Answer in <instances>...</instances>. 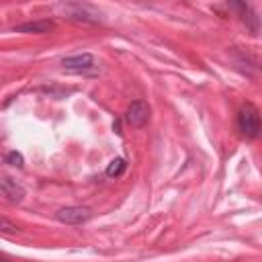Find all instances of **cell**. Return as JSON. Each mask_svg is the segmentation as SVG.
Listing matches in <instances>:
<instances>
[{
  "instance_id": "cell-6",
  "label": "cell",
  "mask_w": 262,
  "mask_h": 262,
  "mask_svg": "<svg viewBox=\"0 0 262 262\" xmlns=\"http://www.w3.org/2000/svg\"><path fill=\"white\" fill-rule=\"evenodd\" d=\"M0 190H2V196L8 201V203H20L23 196H25V188L20 184H16V180H12L10 176H2L0 180Z\"/></svg>"
},
{
  "instance_id": "cell-5",
  "label": "cell",
  "mask_w": 262,
  "mask_h": 262,
  "mask_svg": "<svg viewBox=\"0 0 262 262\" xmlns=\"http://www.w3.org/2000/svg\"><path fill=\"white\" fill-rule=\"evenodd\" d=\"M229 8L237 10V14H239L242 23L250 29V33H252V35H256V33H258V29H260V18H258V16H256V12L252 10V6L244 4V2H229Z\"/></svg>"
},
{
  "instance_id": "cell-7",
  "label": "cell",
  "mask_w": 262,
  "mask_h": 262,
  "mask_svg": "<svg viewBox=\"0 0 262 262\" xmlns=\"http://www.w3.org/2000/svg\"><path fill=\"white\" fill-rule=\"evenodd\" d=\"M55 29V23L49 20V18H43V20H29V23H23V25H16L14 31L16 33H35V35H41V33H49Z\"/></svg>"
},
{
  "instance_id": "cell-9",
  "label": "cell",
  "mask_w": 262,
  "mask_h": 262,
  "mask_svg": "<svg viewBox=\"0 0 262 262\" xmlns=\"http://www.w3.org/2000/svg\"><path fill=\"white\" fill-rule=\"evenodd\" d=\"M125 170H127L125 158H115V160L106 166V176H108V178H117V176H121Z\"/></svg>"
},
{
  "instance_id": "cell-10",
  "label": "cell",
  "mask_w": 262,
  "mask_h": 262,
  "mask_svg": "<svg viewBox=\"0 0 262 262\" xmlns=\"http://www.w3.org/2000/svg\"><path fill=\"white\" fill-rule=\"evenodd\" d=\"M4 162H6L8 166H14V168H23V166H25V158H23V154H20V151H16V149L6 151Z\"/></svg>"
},
{
  "instance_id": "cell-4",
  "label": "cell",
  "mask_w": 262,
  "mask_h": 262,
  "mask_svg": "<svg viewBox=\"0 0 262 262\" xmlns=\"http://www.w3.org/2000/svg\"><path fill=\"white\" fill-rule=\"evenodd\" d=\"M125 121L131 127H143L149 121V104L145 100H133L125 111Z\"/></svg>"
},
{
  "instance_id": "cell-8",
  "label": "cell",
  "mask_w": 262,
  "mask_h": 262,
  "mask_svg": "<svg viewBox=\"0 0 262 262\" xmlns=\"http://www.w3.org/2000/svg\"><path fill=\"white\" fill-rule=\"evenodd\" d=\"M66 10L72 14L70 18H74V20H84V23H98V16H96V12H88V6H82V4H70V6H66Z\"/></svg>"
},
{
  "instance_id": "cell-11",
  "label": "cell",
  "mask_w": 262,
  "mask_h": 262,
  "mask_svg": "<svg viewBox=\"0 0 262 262\" xmlns=\"http://www.w3.org/2000/svg\"><path fill=\"white\" fill-rule=\"evenodd\" d=\"M0 227H2V231H4V233H16V231H18V227H16V225H12V223H10L6 217L2 219Z\"/></svg>"
},
{
  "instance_id": "cell-3",
  "label": "cell",
  "mask_w": 262,
  "mask_h": 262,
  "mask_svg": "<svg viewBox=\"0 0 262 262\" xmlns=\"http://www.w3.org/2000/svg\"><path fill=\"white\" fill-rule=\"evenodd\" d=\"M57 221L68 223V225H80L86 223L92 217V209L90 207H82V205H72V207H63L57 211Z\"/></svg>"
},
{
  "instance_id": "cell-1",
  "label": "cell",
  "mask_w": 262,
  "mask_h": 262,
  "mask_svg": "<svg viewBox=\"0 0 262 262\" xmlns=\"http://www.w3.org/2000/svg\"><path fill=\"white\" fill-rule=\"evenodd\" d=\"M237 131L246 139H256L262 133V119L252 102H246L237 113Z\"/></svg>"
},
{
  "instance_id": "cell-2",
  "label": "cell",
  "mask_w": 262,
  "mask_h": 262,
  "mask_svg": "<svg viewBox=\"0 0 262 262\" xmlns=\"http://www.w3.org/2000/svg\"><path fill=\"white\" fill-rule=\"evenodd\" d=\"M61 68L72 74H82V76H96L98 74V63L90 53H78L61 59Z\"/></svg>"
}]
</instances>
